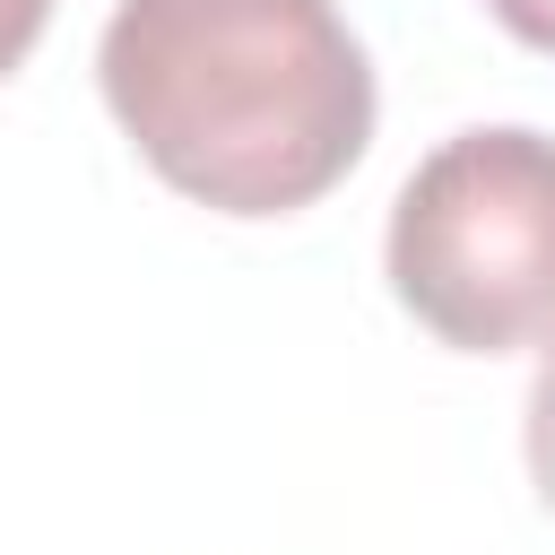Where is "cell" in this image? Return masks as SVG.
I'll list each match as a JSON object with an SVG mask.
<instances>
[{
    "label": "cell",
    "mask_w": 555,
    "mask_h": 555,
    "mask_svg": "<svg viewBox=\"0 0 555 555\" xmlns=\"http://www.w3.org/2000/svg\"><path fill=\"white\" fill-rule=\"evenodd\" d=\"M529 477H538V494L555 512V347H546V364L529 382Z\"/></svg>",
    "instance_id": "3957f363"
},
{
    "label": "cell",
    "mask_w": 555,
    "mask_h": 555,
    "mask_svg": "<svg viewBox=\"0 0 555 555\" xmlns=\"http://www.w3.org/2000/svg\"><path fill=\"white\" fill-rule=\"evenodd\" d=\"M390 295L468 356L555 338V139H442L390 199Z\"/></svg>",
    "instance_id": "7a4b0ae2"
},
{
    "label": "cell",
    "mask_w": 555,
    "mask_h": 555,
    "mask_svg": "<svg viewBox=\"0 0 555 555\" xmlns=\"http://www.w3.org/2000/svg\"><path fill=\"white\" fill-rule=\"evenodd\" d=\"M43 17H52V0H0V78H9V69L35 52Z\"/></svg>",
    "instance_id": "277c9868"
},
{
    "label": "cell",
    "mask_w": 555,
    "mask_h": 555,
    "mask_svg": "<svg viewBox=\"0 0 555 555\" xmlns=\"http://www.w3.org/2000/svg\"><path fill=\"white\" fill-rule=\"evenodd\" d=\"M95 78L130 147L199 208H312L373 139V69L330 0H121Z\"/></svg>",
    "instance_id": "6da1fadb"
},
{
    "label": "cell",
    "mask_w": 555,
    "mask_h": 555,
    "mask_svg": "<svg viewBox=\"0 0 555 555\" xmlns=\"http://www.w3.org/2000/svg\"><path fill=\"white\" fill-rule=\"evenodd\" d=\"M520 43H538V52H555V0H486Z\"/></svg>",
    "instance_id": "5b68a950"
}]
</instances>
